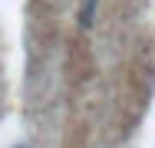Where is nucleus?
Here are the masks:
<instances>
[{
	"mask_svg": "<svg viewBox=\"0 0 155 148\" xmlns=\"http://www.w3.org/2000/svg\"><path fill=\"white\" fill-rule=\"evenodd\" d=\"M93 13H96V0H86V3H83V27L93 23Z\"/></svg>",
	"mask_w": 155,
	"mask_h": 148,
	"instance_id": "f257e3e1",
	"label": "nucleus"
},
{
	"mask_svg": "<svg viewBox=\"0 0 155 148\" xmlns=\"http://www.w3.org/2000/svg\"><path fill=\"white\" fill-rule=\"evenodd\" d=\"M13 148H27V145H13Z\"/></svg>",
	"mask_w": 155,
	"mask_h": 148,
	"instance_id": "f03ea898",
	"label": "nucleus"
}]
</instances>
